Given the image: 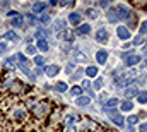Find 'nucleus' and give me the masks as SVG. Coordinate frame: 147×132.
<instances>
[{"instance_id": "obj_26", "label": "nucleus", "mask_w": 147, "mask_h": 132, "mask_svg": "<svg viewBox=\"0 0 147 132\" xmlns=\"http://www.w3.org/2000/svg\"><path fill=\"white\" fill-rule=\"evenodd\" d=\"M38 48H39L41 52H46V50H48V43H46V39H38Z\"/></svg>"}, {"instance_id": "obj_32", "label": "nucleus", "mask_w": 147, "mask_h": 132, "mask_svg": "<svg viewBox=\"0 0 147 132\" xmlns=\"http://www.w3.org/2000/svg\"><path fill=\"white\" fill-rule=\"evenodd\" d=\"M75 59H77V62H86V57L80 50H75Z\"/></svg>"}, {"instance_id": "obj_24", "label": "nucleus", "mask_w": 147, "mask_h": 132, "mask_svg": "<svg viewBox=\"0 0 147 132\" xmlns=\"http://www.w3.org/2000/svg\"><path fill=\"white\" fill-rule=\"evenodd\" d=\"M137 99H139V103H140V105H146V103H147V91L139 93V95H137Z\"/></svg>"}, {"instance_id": "obj_43", "label": "nucleus", "mask_w": 147, "mask_h": 132, "mask_svg": "<svg viewBox=\"0 0 147 132\" xmlns=\"http://www.w3.org/2000/svg\"><path fill=\"white\" fill-rule=\"evenodd\" d=\"M80 76H82V70H77V72L72 76V79L74 81H77V79H80Z\"/></svg>"}, {"instance_id": "obj_12", "label": "nucleus", "mask_w": 147, "mask_h": 132, "mask_svg": "<svg viewBox=\"0 0 147 132\" xmlns=\"http://www.w3.org/2000/svg\"><path fill=\"white\" fill-rule=\"evenodd\" d=\"M53 26H55V31H65V26H67V22L63 21V19H57L55 22H53Z\"/></svg>"}, {"instance_id": "obj_35", "label": "nucleus", "mask_w": 147, "mask_h": 132, "mask_svg": "<svg viewBox=\"0 0 147 132\" xmlns=\"http://www.w3.org/2000/svg\"><path fill=\"white\" fill-rule=\"evenodd\" d=\"M87 17H89V19H96V17H98L96 10H94V9H87Z\"/></svg>"}, {"instance_id": "obj_9", "label": "nucleus", "mask_w": 147, "mask_h": 132, "mask_svg": "<svg viewBox=\"0 0 147 132\" xmlns=\"http://www.w3.org/2000/svg\"><path fill=\"white\" fill-rule=\"evenodd\" d=\"M96 39L101 41V43H106L108 41V29L106 28H99L98 33H96Z\"/></svg>"}, {"instance_id": "obj_4", "label": "nucleus", "mask_w": 147, "mask_h": 132, "mask_svg": "<svg viewBox=\"0 0 147 132\" xmlns=\"http://www.w3.org/2000/svg\"><path fill=\"white\" fill-rule=\"evenodd\" d=\"M105 112L108 113V117L111 118V122H115L118 127H121L123 124H125V118L121 117V113H118L116 110H110V108H105Z\"/></svg>"}, {"instance_id": "obj_37", "label": "nucleus", "mask_w": 147, "mask_h": 132, "mask_svg": "<svg viewBox=\"0 0 147 132\" xmlns=\"http://www.w3.org/2000/svg\"><path fill=\"white\" fill-rule=\"evenodd\" d=\"M34 64H36V65H43V64H45V57L36 55V57H34Z\"/></svg>"}, {"instance_id": "obj_22", "label": "nucleus", "mask_w": 147, "mask_h": 132, "mask_svg": "<svg viewBox=\"0 0 147 132\" xmlns=\"http://www.w3.org/2000/svg\"><path fill=\"white\" fill-rule=\"evenodd\" d=\"M72 39V33L70 31H62L60 33V41H70Z\"/></svg>"}, {"instance_id": "obj_19", "label": "nucleus", "mask_w": 147, "mask_h": 132, "mask_svg": "<svg viewBox=\"0 0 147 132\" xmlns=\"http://www.w3.org/2000/svg\"><path fill=\"white\" fill-rule=\"evenodd\" d=\"M3 38L9 39V41H19V34L14 33V31H7V33L3 34Z\"/></svg>"}, {"instance_id": "obj_17", "label": "nucleus", "mask_w": 147, "mask_h": 132, "mask_svg": "<svg viewBox=\"0 0 147 132\" xmlns=\"http://www.w3.org/2000/svg\"><path fill=\"white\" fill-rule=\"evenodd\" d=\"M75 33L77 34H89L91 33V26H89V24H82V26H79V28L75 29Z\"/></svg>"}, {"instance_id": "obj_36", "label": "nucleus", "mask_w": 147, "mask_h": 132, "mask_svg": "<svg viewBox=\"0 0 147 132\" xmlns=\"http://www.w3.org/2000/svg\"><path fill=\"white\" fill-rule=\"evenodd\" d=\"M103 84H105V82H103V79H101V77H99V79H96V81H94V89H101V88H103Z\"/></svg>"}, {"instance_id": "obj_44", "label": "nucleus", "mask_w": 147, "mask_h": 132, "mask_svg": "<svg viewBox=\"0 0 147 132\" xmlns=\"http://www.w3.org/2000/svg\"><path fill=\"white\" fill-rule=\"evenodd\" d=\"M5 52H7V45H5V43H0V55L5 53Z\"/></svg>"}, {"instance_id": "obj_6", "label": "nucleus", "mask_w": 147, "mask_h": 132, "mask_svg": "<svg viewBox=\"0 0 147 132\" xmlns=\"http://www.w3.org/2000/svg\"><path fill=\"white\" fill-rule=\"evenodd\" d=\"M12 115H14V120L16 122H21L24 118V115H26V110L22 106H16V108H12Z\"/></svg>"}, {"instance_id": "obj_15", "label": "nucleus", "mask_w": 147, "mask_h": 132, "mask_svg": "<svg viewBox=\"0 0 147 132\" xmlns=\"http://www.w3.org/2000/svg\"><path fill=\"white\" fill-rule=\"evenodd\" d=\"M14 81H16V77H14V76H7V77L2 81V82H3V84H2V86H3V89H7V91H9V88L12 86V82H14Z\"/></svg>"}, {"instance_id": "obj_31", "label": "nucleus", "mask_w": 147, "mask_h": 132, "mask_svg": "<svg viewBox=\"0 0 147 132\" xmlns=\"http://www.w3.org/2000/svg\"><path fill=\"white\" fill-rule=\"evenodd\" d=\"M132 108H134V103L130 99H127V101L121 103V110H132Z\"/></svg>"}, {"instance_id": "obj_40", "label": "nucleus", "mask_w": 147, "mask_h": 132, "mask_svg": "<svg viewBox=\"0 0 147 132\" xmlns=\"http://www.w3.org/2000/svg\"><path fill=\"white\" fill-rule=\"evenodd\" d=\"M41 22H43V24H48V22H50V16H48V14H43V16H41Z\"/></svg>"}, {"instance_id": "obj_3", "label": "nucleus", "mask_w": 147, "mask_h": 132, "mask_svg": "<svg viewBox=\"0 0 147 132\" xmlns=\"http://www.w3.org/2000/svg\"><path fill=\"white\" fill-rule=\"evenodd\" d=\"M115 12H116V17L118 19H123V21H128L130 19V22H134V16H132V12L128 10V7L127 5H116L115 7Z\"/></svg>"}, {"instance_id": "obj_5", "label": "nucleus", "mask_w": 147, "mask_h": 132, "mask_svg": "<svg viewBox=\"0 0 147 132\" xmlns=\"http://www.w3.org/2000/svg\"><path fill=\"white\" fill-rule=\"evenodd\" d=\"M116 34H118L120 39H130V36H132L130 29H128L127 26H120V28H116Z\"/></svg>"}, {"instance_id": "obj_39", "label": "nucleus", "mask_w": 147, "mask_h": 132, "mask_svg": "<svg viewBox=\"0 0 147 132\" xmlns=\"http://www.w3.org/2000/svg\"><path fill=\"white\" fill-rule=\"evenodd\" d=\"M144 43H146V39H144L142 36H137L135 41H134V45H144Z\"/></svg>"}, {"instance_id": "obj_18", "label": "nucleus", "mask_w": 147, "mask_h": 132, "mask_svg": "<svg viewBox=\"0 0 147 132\" xmlns=\"http://www.w3.org/2000/svg\"><path fill=\"white\" fill-rule=\"evenodd\" d=\"M14 62H17V60H16V55H14V57H9V59L3 62V67H5L7 70H12V69H14Z\"/></svg>"}, {"instance_id": "obj_34", "label": "nucleus", "mask_w": 147, "mask_h": 132, "mask_svg": "<svg viewBox=\"0 0 147 132\" xmlns=\"http://www.w3.org/2000/svg\"><path fill=\"white\" fill-rule=\"evenodd\" d=\"M127 122H128V124H130V125H135V124H137V122H139V117H137V115H130V117H128V120H127Z\"/></svg>"}, {"instance_id": "obj_41", "label": "nucleus", "mask_w": 147, "mask_h": 132, "mask_svg": "<svg viewBox=\"0 0 147 132\" xmlns=\"http://www.w3.org/2000/svg\"><path fill=\"white\" fill-rule=\"evenodd\" d=\"M28 53H29V55H34V53H36V46L29 45V46H28Z\"/></svg>"}, {"instance_id": "obj_46", "label": "nucleus", "mask_w": 147, "mask_h": 132, "mask_svg": "<svg viewBox=\"0 0 147 132\" xmlns=\"http://www.w3.org/2000/svg\"><path fill=\"white\" fill-rule=\"evenodd\" d=\"M140 132H147V124H142L140 125Z\"/></svg>"}, {"instance_id": "obj_47", "label": "nucleus", "mask_w": 147, "mask_h": 132, "mask_svg": "<svg viewBox=\"0 0 147 132\" xmlns=\"http://www.w3.org/2000/svg\"><path fill=\"white\" fill-rule=\"evenodd\" d=\"M99 5H101V7H105V9H106V7H108V5H110V2H99Z\"/></svg>"}, {"instance_id": "obj_14", "label": "nucleus", "mask_w": 147, "mask_h": 132, "mask_svg": "<svg viewBox=\"0 0 147 132\" xmlns=\"http://www.w3.org/2000/svg\"><path fill=\"white\" fill-rule=\"evenodd\" d=\"M137 95H139V91H137V88H135V86H130V88H127V91H125L127 99L134 98V96H137Z\"/></svg>"}, {"instance_id": "obj_30", "label": "nucleus", "mask_w": 147, "mask_h": 132, "mask_svg": "<svg viewBox=\"0 0 147 132\" xmlns=\"http://www.w3.org/2000/svg\"><path fill=\"white\" fill-rule=\"evenodd\" d=\"M55 89L60 91V93H65L67 91V84L65 82H58V84H55Z\"/></svg>"}, {"instance_id": "obj_33", "label": "nucleus", "mask_w": 147, "mask_h": 132, "mask_svg": "<svg viewBox=\"0 0 147 132\" xmlns=\"http://www.w3.org/2000/svg\"><path fill=\"white\" fill-rule=\"evenodd\" d=\"M46 36H48V33H46L45 29H38L36 31V38H39V39H45Z\"/></svg>"}, {"instance_id": "obj_21", "label": "nucleus", "mask_w": 147, "mask_h": 132, "mask_svg": "<svg viewBox=\"0 0 147 132\" xmlns=\"http://www.w3.org/2000/svg\"><path fill=\"white\" fill-rule=\"evenodd\" d=\"M86 74H87V77H96V76H98V69L94 65L87 67V69H86Z\"/></svg>"}, {"instance_id": "obj_20", "label": "nucleus", "mask_w": 147, "mask_h": 132, "mask_svg": "<svg viewBox=\"0 0 147 132\" xmlns=\"http://www.w3.org/2000/svg\"><path fill=\"white\" fill-rule=\"evenodd\" d=\"M91 103V96H79L77 98V105L79 106H87Z\"/></svg>"}, {"instance_id": "obj_11", "label": "nucleus", "mask_w": 147, "mask_h": 132, "mask_svg": "<svg viewBox=\"0 0 147 132\" xmlns=\"http://www.w3.org/2000/svg\"><path fill=\"white\" fill-rule=\"evenodd\" d=\"M96 60H98L101 65H105V64H106V60H108V53H106L105 50H99V52L96 53Z\"/></svg>"}, {"instance_id": "obj_23", "label": "nucleus", "mask_w": 147, "mask_h": 132, "mask_svg": "<svg viewBox=\"0 0 147 132\" xmlns=\"http://www.w3.org/2000/svg\"><path fill=\"white\" fill-rule=\"evenodd\" d=\"M12 26H14V28H21V26H22V16H16V17L12 19Z\"/></svg>"}, {"instance_id": "obj_38", "label": "nucleus", "mask_w": 147, "mask_h": 132, "mask_svg": "<svg viewBox=\"0 0 147 132\" xmlns=\"http://www.w3.org/2000/svg\"><path fill=\"white\" fill-rule=\"evenodd\" d=\"M139 31H140V36L147 33V21H144V22L140 24V28H139Z\"/></svg>"}, {"instance_id": "obj_48", "label": "nucleus", "mask_w": 147, "mask_h": 132, "mask_svg": "<svg viewBox=\"0 0 147 132\" xmlns=\"http://www.w3.org/2000/svg\"><path fill=\"white\" fill-rule=\"evenodd\" d=\"M142 53H144V55H147V45L144 46V50H142Z\"/></svg>"}, {"instance_id": "obj_45", "label": "nucleus", "mask_w": 147, "mask_h": 132, "mask_svg": "<svg viewBox=\"0 0 147 132\" xmlns=\"http://www.w3.org/2000/svg\"><path fill=\"white\" fill-rule=\"evenodd\" d=\"M84 89H87V91L91 93V84H89V81H86V82H84Z\"/></svg>"}, {"instance_id": "obj_1", "label": "nucleus", "mask_w": 147, "mask_h": 132, "mask_svg": "<svg viewBox=\"0 0 147 132\" xmlns=\"http://www.w3.org/2000/svg\"><path fill=\"white\" fill-rule=\"evenodd\" d=\"M50 113V103L48 101H39L33 106V117L34 118H43Z\"/></svg>"}, {"instance_id": "obj_27", "label": "nucleus", "mask_w": 147, "mask_h": 132, "mask_svg": "<svg viewBox=\"0 0 147 132\" xmlns=\"http://www.w3.org/2000/svg\"><path fill=\"white\" fill-rule=\"evenodd\" d=\"M70 95H72V96H80V95H82V88L72 86V88H70Z\"/></svg>"}, {"instance_id": "obj_7", "label": "nucleus", "mask_w": 147, "mask_h": 132, "mask_svg": "<svg viewBox=\"0 0 147 132\" xmlns=\"http://www.w3.org/2000/svg\"><path fill=\"white\" fill-rule=\"evenodd\" d=\"M142 60V57L140 55H134V53H130V55H125V64L130 67V65H135V64H139Z\"/></svg>"}, {"instance_id": "obj_8", "label": "nucleus", "mask_w": 147, "mask_h": 132, "mask_svg": "<svg viewBox=\"0 0 147 132\" xmlns=\"http://www.w3.org/2000/svg\"><path fill=\"white\" fill-rule=\"evenodd\" d=\"M22 89H24V84H22V81H19V79H16V81L12 82V86L9 88V91H10V93H14V95L21 93Z\"/></svg>"}, {"instance_id": "obj_10", "label": "nucleus", "mask_w": 147, "mask_h": 132, "mask_svg": "<svg viewBox=\"0 0 147 132\" xmlns=\"http://www.w3.org/2000/svg\"><path fill=\"white\" fill-rule=\"evenodd\" d=\"M58 72H60V67H57V65H46L45 67V74L48 77H55Z\"/></svg>"}, {"instance_id": "obj_13", "label": "nucleus", "mask_w": 147, "mask_h": 132, "mask_svg": "<svg viewBox=\"0 0 147 132\" xmlns=\"http://www.w3.org/2000/svg\"><path fill=\"white\" fill-rule=\"evenodd\" d=\"M80 14L79 12H72L70 16H69V21H70V24H74V26H77V24H80Z\"/></svg>"}, {"instance_id": "obj_28", "label": "nucleus", "mask_w": 147, "mask_h": 132, "mask_svg": "<svg viewBox=\"0 0 147 132\" xmlns=\"http://www.w3.org/2000/svg\"><path fill=\"white\" fill-rule=\"evenodd\" d=\"M72 120H74V117H69L67 118V131L65 132H75V125L72 124Z\"/></svg>"}, {"instance_id": "obj_25", "label": "nucleus", "mask_w": 147, "mask_h": 132, "mask_svg": "<svg viewBox=\"0 0 147 132\" xmlns=\"http://www.w3.org/2000/svg\"><path fill=\"white\" fill-rule=\"evenodd\" d=\"M108 21H110V22H116V21H118L115 9H110V10H108Z\"/></svg>"}, {"instance_id": "obj_2", "label": "nucleus", "mask_w": 147, "mask_h": 132, "mask_svg": "<svg viewBox=\"0 0 147 132\" xmlns=\"http://www.w3.org/2000/svg\"><path fill=\"white\" fill-rule=\"evenodd\" d=\"M137 76V72L135 70H130V72H118L116 74V79H115V82H116V86H127L134 77Z\"/></svg>"}, {"instance_id": "obj_29", "label": "nucleus", "mask_w": 147, "mask_h": 132, "mask_svg": "<svg viewBox=\"0 0 147 132\" xmlns=\"http://www.w3.org/2000/svg\"><path fill=\"white\" fill-rule=\"evenodd\" d=\"M118 103H120V101H118L116 98H110L108 101H106V108H110V110H111V108H115Z\"/></svg>"}, {"instance_id": "obj_42", "label": "nucleus", "mask_w": 147, "mask_h": 132, "mask_svg": "<svg viewBox=\"0 0 147 132\" xmlns=\"http://www.w3.org/2000/svg\"><path fill=\"white\" fill-rule=\"evenodd\" d=\"M146 81H147L146 76H139V77H137V82H139V84H146Z\"/></svg>"}, {"instance_id": "obj_16", "label": "nucleus", "mask_w": 147, "mask_h": 132, "mask_svg": "<svg viewBox=\"0 0 147 132\" xmlns=\"http://www.w3.org/2000/svg\"><path fill=\"white\" fill-rule=\"evenodd\" d=\"M45 9H46V2H36V3H33V12H34V14L45 10Z\"/></svg>"}]
</instances>
